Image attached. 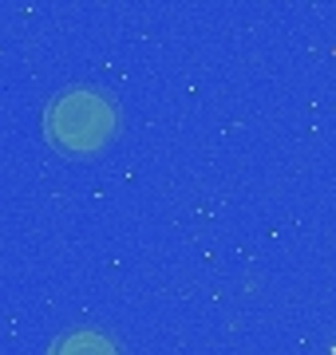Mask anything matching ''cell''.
<instances>
[{"mask_svg":"<svg viewBox=\"0 0 336 355\" xmlns=\"http://www.w3.org/2000/svg\"><path fill=\"white\" fill-rule=\"evenodd\" d=\"M52 355H119L115 340H107L103 331L95 328H72L56 340Z\"/></svg>","mask_w":336,"mask_h":355,"instance_id":"7a4b0ae2","label":"cell"},{"mask_svg":"<svg viewBox=\"0 0 336 355\" xmlns=\"http://www.w3.org/2000/svg\"><path fill=\"white\" fill-rule=\"evenodd\" d=\"M115 127V103L95 87H72L48 107V139L64 150H99Z\"/></svg>","mask_w":336,"mask_h":355,"instance_id":"6da1fadb","label":"cell"}]
</instances>
